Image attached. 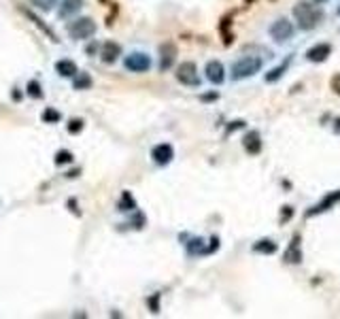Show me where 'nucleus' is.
I'll list each match as a JSON object with an SVG mask.
<instances>
[{"mask_svg": "<svg viewBox=\"0 0 340 319\" xmlns=\"http://www.w3.org/2000/svg\"><path fill=\"white\" fill-rule=\"evenodd\" d=\"M62 119V115H60V111H56V109H45V113H43V121L45 123H58Z\"/></svg>", "mask_w": 340, "mask_h": 319, "instance_id": "obj_23", "label": "nucleus"}, {"mask_svg": "<svg viewBox=\"0 0 340 319\" xmlns=\"http://www.w3.org/2000/svg\"><path fill=\"white\" fill-rule=\"evenodd\" d=\"M242 147L245 151L249 153V156H257V153L262 151V136H260V132L257 130H251V132H247L245 139H242Z\"/></svg>", "mask_w": 340, "mask_h": 319, "instance_id": "obj_10", "label": "nucleus"}, {"mask_svg": "<svg viewBox=\"0 0 340 319\" xmlns=\"http://www.w3.org/2000/svg\"><path fill=\"white\" fill-rule=\"evenodd\" d=\"M294 17H296L300 30H313L323 19V11L319 7L306 3V0H300V3H296V7H294Z\"/></svg>", "mask_w": 340, "mask_h": 319, "instance_id": "obj_1", "label": "nucleus"}, {"mask_svg": "<svg viewBox=\"0 0 340 319\" xmlns=\"http://www.w3.org/2000/svg\"><path fill=\"white\" fill-rule=\"evenodd\" d=\"M334 130H336V132H340V117L334 121Z\"/></svg>", "mask_w": 340, "mask_h": 319, "instance_id": "obj_31", "label": "nucleus"}, {"mask_svg": "<svg viewBox=\"0 0 340 319\" xmlns=\"http://www.w3.org/2000/svg\"><path fill=\"white\" fill-rule=\"evenodd\" d=\"M329 56H332V45L329 43H317L306 51V58L311 62H325Z\"/></svg>", "mask_w": 340, "mask_h": 319, "instance_id": "obj_12", "label": "nucleus"}, {"mask_svg": "<svg viewBox=\"0 0 340 319\" xmlns=\"http://www.w3.org/2000/svg\"><path fill=\"white\" fill-rule=\"evenodd\" d=\"M276 243L274 241H270V239H262V241H257L255 245H253V251H257V253H266V255H272V253H276Z\"/></svg>", "mask_w": 340, "mask_h": 319, "instance_id": "obj_17", "label": "nucleus"}, {"mask_svg": "<svg viewBox=\"0 0 340 319\" xmlns=\"http://www.w3.org/2000/svg\"><path fill=\"white\" fill-rule=\"evenodd\" d=\"M340 200V192H332V194H327V196L319 202V204H315V207L311 209V211H306V217H313V215H317V213H323V211H327L329 207H334V204Z\"/></svg>", "mask_w": 340, "mask_h": 319, "instance_id": "obj_14", "label": "nucleus"}, {"mask_svg": "<svg viewBox=\"0 0 340 319\" xmlns=\"http://www.w3.org/2000/svg\"><path fill=\"white\" fill-rule=\"evenodd\" d=\"M81 7H83V0H64L60 7V15L62 17H70L81 11Z\"/></svg>", "mask_w": 340, "mask_h": 319, "instance_id": "obj_15", "label": "nucleus"}, {"mask_svg": "<svg viewBox=\"0 0 340 319\" xmlns=\"http://www.w3.org/2000/svg\"><path fill=\"white\" fill-rule=\"evenodd\" d=\"M174 60H177V47L174 43H164L160 45V70H168Z\"/></svg>", "mask_w": 340, "mask_h": 319, "instance_id": "obj_8", "label": "nucleus"}, {"mask_svg": "<svg viewBox=\"0 0 340 319\" xmlns=\"http://www.w3.org/2000/svg\"><path fill=\"white\" fill-rule=\"evenodd\" d=\"M329 85H332V89L340 96V75H334L332 81H329Z\"/></svg>", "mask_w": 340, "mask_h": 319, "instance_id": "obj_27", "label": "nucleus"}, {"mask_svg": "<svg viewBox=\"0 0 340 319\" xmlns=\"http://www.w3.org/2000/svg\"><path fill=\"white\" fill-rule=\"evenodd\" d=\"M285 211H281V221H287L294 215V211H292V207H283Z\"/></svg>", "mask_w": 340, "mask_h": 319, "instance_id": "obj_28", "label": "nucleus"}, {"mask_svg": "<svg viewBox=\"0 0 340 319\" xmlns=\"http://www.w3.org/2000/svg\"><path fill=\"white\" fill-rule=\"evenodd\" d=\"M73 79H75V87H77V89H87V87L91 85V77H89V75H79V73H77Z\"/></svg>", "mask_w": 340, "mask_h": 319, "instance_id": "obj_22", "label": "nucleus"}, {"mask_svg": "<svg viewBox=\"0 0 340 319\" xmlns=\"http://www.w3.org/2000/svg\"><path fill=\"white\" fill-rule=\"evenodd\" d=\"M207 79L215 85H221L225 81V68L219 60H211L207 62Z\"/></svg>", "mask_w": 340, "mask_h": 319, "instance_id": "obj_9", "label": "nucleus"}, {"mask_svg": "<svg viewBox=\"0 0 340 319\" xmlns=\"http://www.w3.org/2000/svg\"><path fill=\"white\" fill-rule=\"evenodd\" d=\"M151 158L156 164H160V166H166V164H170L172 158H174V149H172V145H168V143H160V145H156L151 149Z\"/></svg>", "mask_w": 340, "mask_h": 319, "instance_id": "obj_7", "label": "nucleus"}, {"mask_svg": "<svg viewBox=\"0 0 340 319\" xmlns=\"http://www.w3.org/2000/svg\"><path fill=\"white\" fill-rule=\"evenodd\" d=\"M294 32H296V28L287 17H279L270 26V36L276 40V43H285V40H289L294 36Z\"/></svg>", "mask_w": 340, "mask_h": 319, "instance_id": "obj_6", "label": "nucleus"}, {"mask_svg": "<svg viewBox=\"0 0 340 319\" xmlns=\"http://www.w3.org/2000/svg\"><path fill=\"white\" fill-rule=\"evenodd\" d=\"M338 13H340V9H338Z\"/></svg>", "mask_w": 340, "mask_h": 319, "instance_id": "obj_33", "label": "nucleus"}, {"mask_svg": "<svg viewBox=\"0 0 340 319\" xmlns=\"http://www.w3.org/2000/svg\"><path fill=\"white\" fill-rule=\"evenodd\" d=\"M313 3H317V5H323V3H327V0H313Z\"/></svg>", "mask_w": 340, "mask_h": 319, "instance_id": "obj_32", "label": "nucleus"}, {"mask_svg": "<svg viewBox=\"0 0 340 319\" xmlns=\"http://www.w3.org/2000/svg\"><path fill=\"white\" fill-rule=\"evenodd\" d=\"M119 56H121V45L115 43V40H107V43L100 47V60L107 62V64H113Z\"/></svg>", "mask_w": 340, "mask_h": 319, "instance_id": "obj_11", "label": "nucleus"}, {"mask_svg": "<svg viewBox=\"0 0 340 319\" xmlns=\"http://www.w3.org/2000/svg\"><path fill=\"white\" fill-rule=\"evenodd\" d=\"M34 3H36L40 9H45V11H49V9L54 7V5L58 3V0H34Z\"/></svg>", "mask_w": 340, "mask_h": 319, "instance_id": "obj_26", "label": "nucleus"}, {"mask_svg": "<svg viewBox=\"0 0 340 319\" xmlns=\"http://www.w3.org/2000/svg\"><path fill=\"white\" fill-rule=\"evenodd\" d=\"M28 96L30 98H43V87H40V83L38 81H30L28 83Z\"/></svg>", "mask_w": 340, "mask_h": 319, "instance_id": "obj_20", "label": "nucleus"}, {"mask_svg": "<svg viewBox=\"0 0 340 319\" xmlns=\"http://www.w3.org/2000/svg\"><path fill=\"white\" fill-rule=\"evenodd\" d=\"M123 66H126L130 73H147L151 68V58L142 51H132L130 56H126L123 60Z\"/></svg>", "mask_w": 340, "mask_h": 319, "instance_id": "obj_4", "label": "nucleus"}, {"mask_svg": "<svg viewBox=\"0 0 340 319\" xmlns=\"http://www.w3.org/2000/svg\"><path fill=\"white\" fill-rule=\"evenodd\" d=\"M151 311H153V313H158V296H153V298H151Z\"/></svg>", "mask_w": 340, "mask_h": 319, "instance_id": "obj_29", "label": "nucleus"}, {"mask_svg": "<svg viewBox=\"0 0 340 319\" xmlns=\"http://www.w3.org/2000/svg\"><path fill=\"white\" fill-rule=\"evenodd\" d=\"M177 79L181 81L183 85L189 87H198L200 85V77H198V66L193 62H181L177 68Z\"/></svg>", "mask_w": 340, "mask_h": 319, "instance_id": "obj_5", "label": "nucleus"}, {"mask_svg": "<svg viewBox=\"0 0 340 319\" xmlns=\"http://www.w3.org/2000/svg\"><path fill=\"white\" fill-rule=\"evenodd\" d=\"M56 70L62 77H75L77 75V64L73 60H60V62H56Z\"/></svg>", "mask_w": 340, "mask_h": 319, "instance_id": "obj_16", "label": "nucleus"}, {"mask_svg": "<svg viewBox=\"0 0 340 319\" xmlns=\"http://www.w3.org/2000/svg\"><path fill=\"white\" fill-rule=\"evenodd\" d=\"M262 66H264L262 58H257V56H242V58H238L232 64V79L234 81L249 79V77L260 73Z\"/></svg>", "mask_w": 340, "mask_h": 319, "instance_id": "obj_2", "label": "nucleus"}, {"mask_svg": "<svg viewBox=\"0 0 340 319\" xmlns=\"http://www.w3.org/2000/svg\"><path fill=\"white\" fill-rule=\"evenodd\" d=\"M83 130V119H70L68 123V132H73V134H77V132Z\"/></svg>", "mask_w": 340, "mask_h": 319, "instance_id": "obj_25", "label": "nucleus"}, {"mask_svg": "<svg viewBox=\"0 0 340 319\" xmlns=\"http://www.w3.org/2000/svg\"><path fill=\"white\" fill-rule=\"evenodd\" d=\"M287 64H289V60L285 62V64H281V66H276L274 70H270V73L266 75V81L268 83H274V81H279L283 75H285V70H287Z\"/></svg>", "mask_w": 340, "mask_h": 319, "instance_id": "obj_18", "label": "nucleus"}, {"mask_svg": "<svg viewBox=\"0 0 340 319\" xmlns=\"http://www.w3.org/2000/svg\"><path fill=\"white\" fill-rule=\"evenodd\" d=\"M68 34L73 38H77V40H85V38L96 34V22L91 17H79V19H75V22L70 24Z\"/></svg>", "mask_w": 340, "mask_h": 319, "instance_id": "obj_3", "label": "nucleus"}, {"mask_svg": "<svg viewBox=\"0 0 340 319\" xmlns=\"http://www.w3.org/2000/svg\"><path fill=\"white\" fill-rule=\"evenodd\" d=\"M187 251L193 255V253H202L204 249H202V239H193L189 245H187Z\"/></svg>", "mask_w": 340, "mask_h": 319, "instance_id": "obj_24", "label": "nucleus"}, {"mask_svg": "<svg viewBox=\"0 0 340 319\" xmlns=\"http://www.w3.org/2000/svg\"><path fill=\"white\" fill-rule=\"evenodd\" d=\"M119 209H121V211H132V209H136V202H134V198L130 196V192H123L121 202H119Z\"/></svg>", "mask_w": 340, "mask_h": 319, "instance_id": "obj_19", "label": "nucleus"}, {"mask_svg": "<svg viewBox=\"0 0 340 319\" xmlns=\"http://www.w3.org/2000/svg\"><path fill=\"white\" fill-rule=\"evenodd\" d=\"M56 164L58 166H64V164H73V153L66 151V149H62L56 153Z\"/></svg>", "mask_w": 340, "mask_h": 319, "instance_id": "obj_21", "label": "nucleus"}, {"mask_svg": "<svg viewBox=\"0 0 340 319\" xmlns=\"http://www.w3.org/2000/svg\"><path fill=\"white\" fill-rule=\"evenodd\" d=\"M283 260L287 262V264H300L302 262V249H300V236H294V241H292V245L287 247V251L283 253Z\"/></svg>", "mask_w": 340, "mask_h": 319, "instance_id": "obj_13", "label": "nucleus"}, {"mask_svg": "<svg viewBox=\"0 0 340 319\" xmlns=\"http://www.w3.org/2000/svg\"><path fill=\"white\" fill-rule=\"evenodd\" d=\"M202 100H217V94H209V96H202Z\"/></svg>", "mask_w": 340, "mask_h": 319, "instance_id": "obj_30", "label": "nucleus"}]
</instances>
